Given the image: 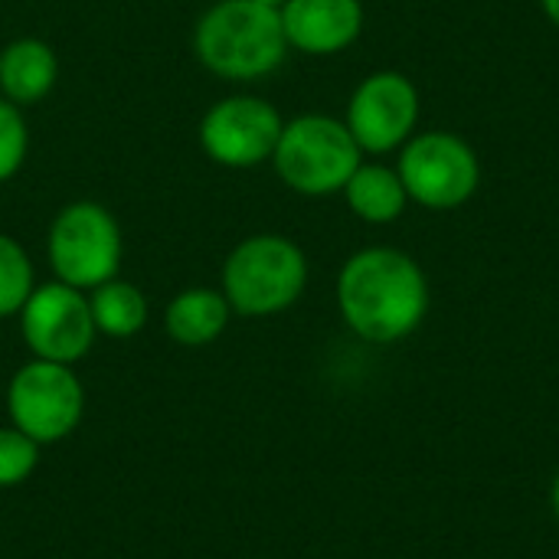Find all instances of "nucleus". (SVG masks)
<instances>
[{
  "label": "nucleus",
  "instance_id": "nucleus-1",
  "mask_svg": "<svg viewBox=\"0 0 559 559\" xmlns=\"http://www.w3.org/2000/svg\"><path fill=\"white\" fill-rule=\"evenodd\" d=\"M432 305L423 265L396 246L354 252L337 275L344 324L367 344H396L419 331Z\"/></svg>",
  "mask_w": 559,
  "mask_h": 559
},
{
  "label": "nucleus",
  "instance_id": "nucleus-2",
  "mask_svg": "<svg viewBox=\"0 0 559 559\" xmlns=\"http://www.w3.org/2000/svg\"><path fill=\"white\" fill-rule=\"evenodd\" d=\"M193 52L203 69L226 82L265 79L288 56L282 13L259 0H216L197 20Z\"/></svg>",
  "mask_w": 559,
  "mask_h": 559
},
{
  "label": "nucleus",
  "instance_id": "nucleus-3",
  "mask_svg": "<svg viewBox=\"0 0 559 559\" xmlns=\"http://www.w3.org/2000/svg\"><path fill=\"white\" fill-rule=\"evenodd\" d=\"M219 292L233 314L272 318L288 311L308 288V255L278 233L246 236L223 262Z\"/></svg>",
  "mask_w": 559,
  "mask_h": 559
},
{
  "label": "nucleus",
  "instance_id": "nucleus-4",
  "mask_svg": "<svg viewBox=\"0 0 559 559\" xmlns=\"http://www.w3.org/2000/svg\"><path fill=\"white\" fill-rule=\"evenodd\" d=\"M272 164L288 190L301 197H331L347 187L364 164V151L341 118L298 115L285 121Z\"/></svg>",
  "mask_w": 559,
  "mask_h": 559
},
{
  "label": "nucleus",
  "instance_id": "nucleus-5",
  "mask_svg": "<svg viewBox=\"0 0 559 559\" xmlns=\"http://www.w3.org/2000/svg\"><path fill=\"white\" fill-rule=\"evenodd\" d=\"M121 226L95 200H75L62 206L46 236V255L56 272V282H66L79 292H92L121 269Z\"/></svg>",
  "mask_w": 559,
  "mask_h": 559
},
{
  "label": "nucleus",
  "instance_id": "nucleus-6",
  "mask_svg": "<svg viewBox=\"0 0 559 559\" xmlns=\"http://www.w3.org/2000/svg\"><path fill=\"white\" fill-rule=\"evenodd\" d=\"M396 174L413 203L445 213L475 197L481 160L465 138L452 131H423L400 147Z\"/></svg>",
  "mask_w": 559,
  "mask_h": 559
},
{
  "label": "nucleus",
  "instance_id": "nucleus-7",
  "mask_svg": "<svg viewBox=\"0 0 559 559\" xmlns=\"http://www.w3.org/2000/svg\"><path fill=\"white\" fill-rule=\"evenodd\" d=\"M10 426L26 432L33 442L49 445L69 439L85 413V390L69 364L33 357L23 364L7 386Z\"/></svg>",
  "mask_w": 559,
  "mask_h": 559
},
{
  "label": "nucleus",
  "instance_id": "nucleus-8",
  "mask_svg": "<svg viewBox=\"0 0 559 559\" xmlns=\"http://www.w3.org/2000/svg\"><path fill=\"white\" fill-rule=\"evenodd\" d=\"M282 128L285 118L272 102L259 95H229L210 105L197 138L213 164L229 170H249L272 160Z\"/></svg>",
  "mask_w": 559,
  "mask_h": 559
},
{
  "label": "nucleus",
  "instance_id": "nucleus-9",
  "mask_svg": "<svg viewBox=\"0 0 559 559\" xmlns=\"http://www.w3.org/2000/svg\"><path fill=\"white\" fill-rule=\"evenodd\" d=\"M20 331L33 357L69 367L79 364L98 337L88 295L66 282H46L33 288L20 308Z\"/></svg>",
  "mask_w": 559,
  "mask_h": 559
},
{
  "label": "nucleus",
  "instance_id": "nucleus-10",
  "mask_svg": "<svg viewBox=\"0 0 559 559\" xmlns=\"http://www.w3.org/2000/svg\"><path fill=\"white\" fill-rule=\"evenodd\" d=\"M419 105V88L409 75L380 69L354 88L344 124L364 154H390L416 134Z\"/></svg>",
  "mask_w": 559,
  "mask_h": 559
},
{
  "label": "nucleus",
  "instance_id": "nucleus-11",
  "mask_svg": "<svg viewBox=\"0 0 559 559\" xmlns=\"http://www.w3.org/2000/svg\"><path fill=\"white\" fill-rule=\"evenodd\" d=\"M278 13L288 49L305 56L344 52L364 33L360 0H288Z\"/></svg>",
  "mask_w": 559,
  "mask_h": 559
},
{
  "label": "nucleus",
  "instance_id": "nucleus-12",
  "mask_svg": "<svg viewBox=\"0 0 559 559\" xmlns=\"http://www.w3.org/2000/svg\"><path fill=\"white\" fill-rule=\"evenodd\" d=\"M59 75V59L49 43L36 36L13 39L0 49V95L13 105L43 102Z\"/></svg>",
  "mask_w": 559,
  "mask_h": 559
},
{
  "label": "nucleus",
  "instance_id": "nucleus-13",
  "mask_svg": "<svg viewBox=\"0 0 559 559\" xmlns=\"http://www.w3.org/2000/svg\"><path fill=\"white\" fill-rule=\"evenodd\" d=\"M233 308L219 288H187L170 298L164 311V328L180 347H206L229 328Z\"/></svg>",
  "mask_w": 559,
  "mask_h": 559
},
{
  "label": "nucleus",
  "instance_id": "nucleus-14",
  "mask_svg": "<svg viewBox=\"0 0 559 559\" xmlns=\"http://www.w3.org/2000/svg\"><path fill=\"white\" fill-rule=\"evenodd\" d=\"M341 193H344L350 213L373 226L396 223L409 203L396 167H386V164H360Z\"/></svg>",
  "mask_w": 559,
  "mask_h": 559
},
{
  "label": "nucleus",
  "instance_id": "nucleus-15",
  "mask_svg": "<svg viewBox=\"0 0 559 559\" xmlns=\"http://www.w3.org/2000/svg\"><path fill=\"white\" fill-rule=\"evenodd\" d=\"M88 308H92L95 331L105 337H115V341L141 334L147 324V314H151L144 292L131 282H121V278H111V282L92 288Z\"/></svg>",
  "mask_w": 559,
  "mask_h": 559
},
{
  "label": "nucleus",
  "instance_id": "nucleus-16",
  "mask_svg": "<svg viewBox=\"0 0 559 559\" xmlns=\"http://www.w3.org/2000/svg\"><path fill=\"white\" fill-rule=\"evenodd\" d=\"M33 288H36V278H33V262L26 249L13 236L0 233V318L20 314Z\"/></svg>",
  "mask_w": 559,
  "mask_h": 559
},
{
  "label": "nucleus",
  "instance_id": "nucleus-17",
  "mask_svg": "<svg viewBox=\"0 0 559 559\" xmlns=\"http://www.w3.org/2000/svg\"><path fill=\"white\" fill-rule=\"evenodd\" d=\"M39 465V442H33L16 426L0 429V488L23 485Z\"/></svg>",
  "mask_w": 559,
  "mask_h": 559
},
{
  "label": "nucleus",
  "instance_id": "nucleus-18",
  "mask_svg": "<svg viewBox=\"0 0 559 559\" xmlns=\"http://www.w3.org/2000/svg\"><path fill=\"white\" fill-rule=\"evenodd\" d=\"M26 151H29V128L23 108L0 98V183L20 174Z\"/></svg>",
  "mask_w": 559,
  "mask_h": 559
},
{
  "label": "nucleus",
  "instance_id": "nucleus-19",
  "mask_svg": "<svg viewBox=\"0 0 559 559\" xmlns=\"http://www.w3.org/2000/svg\"><path fill=\"white\" fill-rule=\"evenodd\" d=\"M540 7H544V13H547V20L559 26V0H540Z\"/></svg>",
  "mask_w": 559,
  "mask_h": 559
},
{
  "label": "nucleus",
  "instance_id": "nucleus-20",
  "mask_svg": "<svg viewBox=\"0 0 559 559\" xmlns=\"http://www.w3.org/2000/svg\"><path fill=\"white\" fill-rule=\"evenodd\" d=\"M550 508H554V514H557L559 521V472L557 478H554V488H550Z\"/></svg>",
  "mask_w": 559,
  "mask_h": 559
},
{
  "label": "nucleus",
  "instance_id": "nucleus-21",
  "mask_svg": "<svg viewBox=\"0 0 559 559\" xmlns=\"http://www.w3.org/2000/svg\"><path fill=\"white\" fill-rule=\"evenodd\" d=\"M259 3H265V7H275V10H282V7H285L288 0H259Z\"/></svg>",
  "mask_w": 559,
  "mask_h": 559
}]
</instances>
